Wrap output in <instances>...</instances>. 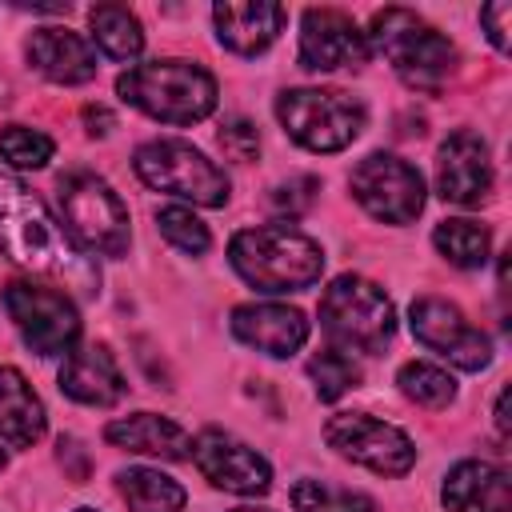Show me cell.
Wrapping results in <instances>:
<instances>
[{
    "label": "cell",
    "mask_w": 512,
    "mask_h": 512,
    "mask_svg": "<svg viewBox=\"0 0 512 512\" xmlns=\"http://www.w3.org/2000/svg\"><path fill=\"white\" fill-rule=\"evenodd\" d=\"M316 188H320V180H316V176H296V180H288V184L272 188V208H276V212H284V216L292 220V216H300V212H308V208H312Z\"/></svg>",
    "instance_id": "cell-32"
},
{
    "label": "cell",
    "mask_w": 512,
    "mask_h": 512,
    "mask_svg": "<svg viewBox=\"0 0 512 512\" xmlns=\"http://www.w3.org/2000/svg\"><path fill=\"white\" fill-rule=\"evenodd\" d=\"M228 264L260 296H284L312 288L324 276V248L288 220H276L236 232L228 240Z\"/></svg>",
    "instance_id": "cell-2"
},
{
    "label": "cell",
    "mask_w": 512,
    "mask_h": 512,
    "mask_svg": "<svg viewBox=\"0 0 512 512\" xmlns=\"http://www.w3.org/2000/svg\"><path fill=\"white\" fill-rule=\"evenodd\" d=\"M104 440L112 448L136 452V456H156V460H188L192 452V436L156 412H128L104 424Z\"/></svg>",
    "instance_id": "cell-21"
},
{
    "label": "cell",
    "mask_w": 512,
    "mask_h": 512,
    "mask_svg": "<svg viewBox=\"0 0 512 512\" xmlns=\"http://www.w3.org/2000/svg\"><path fill=\"white\" fill-rule=\"evenodd\" d=\"M116 96L160 124L184 128V124H200L216 112L220 88L204 64L164 56V60H144V64L124 68L116 76Z\"/></svg>",
    "instance_id": "cell-3"
},
{
    "label": "cell",
    "mask_w": 512,
    "mask_h": 512,
    "mask_svg": "<svg viewBox=\"0 0 512 512\" xmlns=\"http://www.w3.org/2000/svg\"><path fill=\"white\" fill-rule=\"evenodd\" d=\"M24 56L28 64L52 80V84H64V88H76V84H88L96 80V48L88 36L64 28V24H44V28H32V36L24 40Z\"/></svg>",
    "instance_id": "cell-18"
},
{
    "label": "cell",
    "mask_w": 512,
    "mask_h": 512,
    "mask_svg": "<svg viewBox=\"0 0 512 512\" xmlns=\"http://www.w3.org/2000/svg\"><path fill=\"white\" fill-rule=\"evenodd\" d=\"M324 440L336 456L376 472V476H404L416 464V444L404 428L372 416V412H336L324 424Z\"/></svg>",
    "instance_id": "cell-11"
},
{
    "label": "cell",
    "mask_w": 512,
    "mask_h": 512,
    "mask_svg": "<svg viewBox=\"0 0 512 512\" xmlns=\"http://www.w3.org/2000/svg\"><path fill=\"white\" fill-rule=\"evenodd\" d=\"M200 468V476L232 496H264L272 488V464L268 456H260L252 444L236 440L232 432L220 428H204L200 436H192V452H188Z\"/></svg>",
    "instance_id": "cell-13"
},
{
    "label": "cell",
    "mask_w": 512,
    "mask_h": 512,
    "mask_svg": "<svg viewBox=\"0 0 512 512\" xmlns=\"http://www.w3.org/2000/svg\"><path fill=\"white\" fill-rule=\"evenodd\" d=\"M156 228H160V236H164L176 252H184V256H204V252L212 248L208 224H204L188 204H164V208L156 212Z\"/></svg>",
    "instance_id": "cell-30"
},
{
    "label": "cell",
    "mask_w": 512,
    "mask_h": 512,
    "mask_svg": "<svg viewBox=\"0 0 512 512\" xmlns=\"http://www.w3.org/2000/svg\"><path fill=\"white\" fill-rule=\"evenodd\" d=\"M308 380H312V388H316V400L332 404V400H340L344 392L360 388L364 372H360V364H356L348 352L324 348V352H316V356L308 360Z\"/></svg>",
    "instance_id": "cell-28"
},
{
    "label": "cell",
    "mask_w": 512,
    "mask_h": 512,
    "mask_svg": "<svg viewBox=\"0 0 512 512\" xmlns=\"http://www.w3.org/2000/svg\"><path fill=\"white\" fill-rule=\"evenodd\" d=\"M448 512H512V480L492 460H460L440 484Z\"/></svg>",
    "instance_id": "cell-19"
},
{
    "label": "cell",
    "mask_w": 512,
    "mask_h": 512,
    "mask_svg": "<svg viewBox=\"0 0 512 512\" xmlns=\"http://www.w3.org/2000/svg\"><path fill=\"white\" fill-rule=\"evenodd\" d=\"M56 384L68 400H76L84 408H112L128 396V380L108 344H76L64 356Z\"/></svg>",
    "instance_id": "cell-17"
},
{
    "label": "cell",
    "mask_w": 512,
    "mask_h": 512,
    "mask_svg": "<svg viewBox=\"0 0 512 512\" xmlns=\"http://www.w3.org/2000/svg\"><path fill=\"white\" fill-rule=\"evenodd\" d=\"M288 500H292V512H376L372 496L328 484V480H312V476L296 480Z\"/></svg>",
    "instance_id": "cell-27"
},
{
    "label": "cell",
    "mask_w": 512,
    "mask_h": 512,
    "mask_svg": "<svg viewBox=\"0 0 512 512\" xmlns=\"http://www.w3.org/2000/svg\"><path fill=\"white\" fill-rule=\"evenodd\" d=\"M8 320L36 356H68L80 344V312L68 292L36 280H12L4 288Z\"/></svg>",
    "instance_id": "cell-9"
},
{
    "label": "cell",
    "mask_w": 512,
    "mask_h": 512,
    "mask_svg": "<svg viewBox=\"0 0 512 512\" xmlns=\"http://www.w3.org/2000/svg\"><path fill=\"white\" fill-rule=\"evenodd\" d=\"M364 36L368 48L380 52L392 64V72L416 92H440L460 64L456 44L408 8H380Z\"/></svg>",
    "instance_id": "cell-4"
},
{
    "label": "cell",
    "mask_w": 512,
    "mask_h": 512,
    "mask_svg": "<svg viewBox=\"0 0 512 512\" xmlns=\"http://www.w3.org/2000/svg\"><path fill=\"white\" fill-rule=\"evenodd\" d=\"M320 328L332 340V348L376 356L388 348L396 332V308L376 280L344 272L320 296Z\"/></svg>",
    "instance_id": "cell-5"
},
{
    "label": "cell",
    "mask_w": 512,
    "mask_h": 512,
    "mask_svg": "<svg viewBox=\"0 0 512 512\" xmlns=\"http://www.w3.org/2000/svg\"><path fill=\"white\" fill-rule=\"evenodd\" d=\"M276 120L308 152H344L364 132L368 108L340 88H284L276 96Z\"/></svg>",
    "instance_id": "cell-6"
},
{
    "label": "cell",
    "mask_w": 512,
    "mask_h": 512,
    "mask_svg": "<svg viewBox=\"0 0 512 512\" xmlns=\"http://www.w3.org/2000/svg\"><path fill=\"white\" fill-rule=\"evenodd\" d=\"M492 184H496V172H492L488 140L472 128L452 132L436 152V192L448 204L480 208L492 196Z\"/></svg>",
    "instance_id": "cell-15"
},
{
    "label": "cell",
    "mask_w": 512,
    "mask_h": 512,
    "mask_svg": "<svg viewBox=\"0 0 512 512\" xmlns=\"http://www.w3.org/2000/svg\"><path fill=\"white\" fill-rule=\"evenodd\" d=\"M508 20H512V4L496 0V4H484L480 8V24H484V36L492 40L496 52H508L512 40H508Z\"/></svg>",
    "instance_id": "cell-33"
},
{
    "label": "cell",
    "mask_w": 512,
    "mask_h": 512,
    "mask_svg": "<svg viewBox=\"0 0 512 512\" xmlns=\"http://www.w3.org/2000/svg\"><path fill=\"white\" fill-rule=\"evenodd\" d=\"M48 428L44 400L24 380L20 368H0V444L4 448H32Z\"/></svg>",
    "instance_id": "cell-22"
},
{
    "label": "cell",
    "mask_w": 512,
    "mask_h": 512,
    "mask_svg": "<svg viewBox=\"0 0 512 512\" xmlns=\"http://www.w3.org/2000/svg\"><path fill=\"white\" fill-rule=\"evenodd\" d=\"M288 12L272 0H244V4H216L212 8V24H216V40L236 52V56H260L276 44V36L284 32Z\"/></svg>",
    "instance_id": "cell-20"
},
{
    "label": "cell",
    "mask_w": 512,
    "mask_h": 512,
    "mask_svg": "<svg viewBox=\"0 0 512 512\" xmlns=\"http://www.w3.org/2000/svg\"><path fill=\"white\" fill-rule=\"evenodd\" d=\"M396 384H400V392H404L412 404H420V408H448V404L456 400V380H452V372L440 368V364H428V360H408V364H400Z\"/></svg>",
    "instance_id": "cell-26"
},
{
    "label": "cell",
    "mask_w": 512,
    "mask_h": 512,
    "mask_svg": "<svg viewBox=\"0 0 512 512\" xmlns=\"http://www.w3.org/2000/svg\"><path fill=\"white\" fill-rule=\"evenodd\" d=\"M76 512H96V508H76Z\"/></svg>",
    "instance_id": "cell-38"
},
{
    "label": "cell",
    "mask_w": 512,
    "mask_h": 512,
    "mask_svg": "<svg viewBox=\"0 0 512 512\" xmlns=\"http://www.w3.org/2000/svg\"><path fill=\"white\" fill-rule=\"evenodd\" d=\"M352 200L380 224H412L424 212L428 188L416 164L396 152H368L348 176Z\"/></svg>",
    "instance_id": "cell-10"
},
{
    "label": "cell",
    "mask_w": 512,
    "mask_h": 512,
    "mask_svg": "<svg viewBox=\"0 0 512 512\" xmlns=\"http://www.w3.org/2000/svg\"><path fill=\"white\" fill-rule=\"evenodd\" d=\"M4 464H8V452H4V444H0V468H4Z\"/></svg>",
    "instance_id": "cell-36"
},
{
    "label": "cell",
    "mask_w": 512,
    "mask_h": 512,
    "mask_svg": "<svg viewBox=\"0 0 512 512\" xmlns=\"http://www.w3.org/2000/svg\"><path fill=\"white\" fill-rule=\"evenodd\" d=\"M296 60L308 72H340V68H364L372 60L364 28L340 12V8H308L300 16V44Z\"/></svg>",
    "instance_id": "cell-14"
},
{
    "label": "cell",
    "mask_w": 512,
    "mask_h": 512,
    "mask_svg": "<svg viewBox=\"0 0 512 512\" xmlns=\"http://www.w3.org/2000/svg\"><path fill=\"white\" fill-rule=\"evenodd\" d=\"M432 244L436 252L452 264V268H484L488 256H492V232L480 224V220H468V216H452V220H440L432 228Z\"/></svg>",
    "instance_id": "cell-25"
},
{
    "label": "cell",
    "mask_w": 512,
    "mask_h": 512,
    "mask_svg": "<svg viewBox=\"0 0 512 512\" xmlns=\"http://www.w3.org/2000/svg\"><path fill=\"white\" fill-rule=\"evenodd\" d=\"M308 316L292 304H272V300H252L232 308V336L272 360H288L308 344Z\"/></svg>",
    "instance_id": "cell-16"
},
{
    "label": "cell",
    "mask_w": 512,
    "mask_h": 512,
    "mask_svg": "<svg viewBox=\"0 0 512 512\" xmlns=\"http://www.w3.org/2000/svg\"><path fill=\"white\" fill-rule=\"evenodd\" d=\"M132 168L148 188L168 192L196 208H224L228 192H232L228 172L216 160H208L196 144L176 140V136L144 140L132 156Z\"/></svg>",
    "instance_id": "cell-7"
},
{
    "label": "cell",
    "mask_w": 512,
    "mask_h": 512,
    "mask_svg": "<svg viewBox=\"0 0 512 512\" xmlns=\"http://www.w3.org/2000/svg\"><path fill=\"white\" fill-rule=\"evenodd\" d=\"M496 428H500V436L512 432V416H508V384L496 392Z\"/></svg>",
    "instance_id": "cell-35"
},
{
    "label": "cell",
    "mask_w": 512,
    "mask_h": 512,
    "mask_svg": "<svg viewBox=\"0 0 512 512\" xmlns=\"http://www.w3.org/2000/svg\"><path fill=\"white\" fill-rule=\"evenodd\" d=\"M84 128H88V136H108L112 128H116V116L104 108V104H84Z\"/></svg>",
    "instance_id": "cell-34"
},
{
    "label": "cell",
    "mask_w": 512,
    "mask_h": 512,
    "mask_svg": "<svg viewBox=\"0 0 512 512\" xmlns=\"http://www.w3.org/2000/svg\"><path fill=\"white\" fill-rule=\"evenodd\" d=\"M60 224L68 236L96 256L120 260L132 244V220L120 192L96 172H68L60 180Z\"/></svg>",
    "instance_id": "cell-8"
},
{
    "label": "cell",
    "mask_w": 512,
    "mask_h": 512,
    "mask_svg": "<svg viewBox=\"0 0 512 512\" xmlns=\"http://www.w3.org/2000/svg\"><path fill=\"white\" fill-rule=\"evenodd\" d=\"M0 252L32 272L52 280L60 292L100 296L96 260L68 236V228L48 212V204L12 172H0Z\"/></svg>",
    "instance_id": "cell-1"
},
{
    "label": "cell",
    "mask_w": 512,
    "mask_h": 512,
    "mask_svg": "<svg viewBox=\"0 0 512 512\" xmlns=\"http://www.w3.org/2000/svg\"><path fill=\"white\" fill-rule=\"evenodd\" d=\"M408 328L428 352H436L440 360H448L460 372H480L492 364V336L480 332L476 324H468V316L452 300H440V296L412 300Z\"/></svg>",
    "instance_id": "cell-12"
},
{
    "label": "cell",
    "mask_w": 512,
    "mask_h": 512,
    "mask_svg": "<svg viewBox=\"0 0 512 512\" xmlns=\"http://www.w3.org/2000/svg\"><path fill=\"white\" fill-rule=\"evenodd\" d=\"M56 156V140L40 128L28 124H8L0 128V160L16 172H36Z\"/></svg>",
    "instance_id": "cell-29"
},
{
    "label": "cell",
    "mask_w": 512,
    "mask_h": 512,
    "mask_svg": "<svg viewBox=\"0 0 512 512\" xmlns=\"http://www.w3.org/2000/svg\"><path fill=\"white\" fill-rule=\"evenodd\" d=\"M88 28H92V44L108 60H116V64H132L144 52V24L124 4H100V8H92L88 12Z\"/></svg>",
    "instance_id": "cell-24"
},
{
    "label": "cell",
    "mask_w": 512,
    "mask_h": 512,
    "mask_svg": "<svg viewBox=\"0 0 512 512\" xmlns=\"http://www.w3.org/2000/svg\"><path fill=\"white\" fill-rule=\"evenodd\" d=\"M216 140H220V152H224L228 160H236V164H252V160L260 156V132H256V124L244 120V116L224 120L220 132H216Z\"/></svg>",
    "instance_id": "cell-31"
},
{
    "label": "cell",
    "mask_w": 512,
    "mask_h": 512,
    "mask_svg": "<svg viewBox=\"0 0 512 512\" xmlns=\"http://www.w3.org/2000/svg\"><path fill=\"white\" fill-rule=\"evenodd\" d=\"M116 488L128 512H184L188 504L184 484L160 468H124L116 472Z\"/></svg>",
    "instance_id": "cell-23"
},
{
    "label": "cell",
    "mask_w": 512,
    "mask_h": 512,
    "mask_svg": "<svg viewBox=\"0 0 512 512\" xmlns=\"http://www.w3.org/2000/svg\"><path fill=\"white\" fill-rule=\"evenodd\" d=\"M232 512H268V508H232Z\"/></svg>",
    "instance_id": "cell-37"
}]
</instances>
